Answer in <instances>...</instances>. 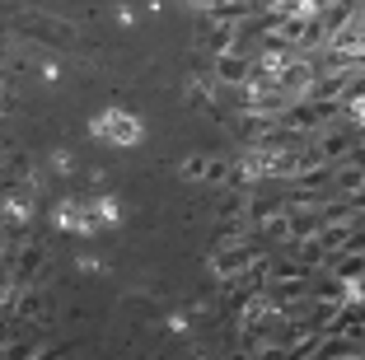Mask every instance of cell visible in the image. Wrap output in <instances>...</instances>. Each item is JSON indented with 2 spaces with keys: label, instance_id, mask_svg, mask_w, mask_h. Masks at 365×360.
I'll use <instances>...</instances> for the list:
<instances>
[{
  "label": "cell",
  "instance_id": "cell-1",
  "mask_svg": "<svg viewBox=\"0 0 365 360\" xmlns=\"http://www.w3.org/2000/svg\"><path fill=\"white\" fill-rule=\"evenodd\" d=\"M215 85L220 89H235V85H248V75H253V56L230 47V52H215Z\"/></svg>",
  "mask_w": 365,
  "mask_h": 360
},
{
  "label": "cell",
  "instance_id": "cell-2",
  "mask_svg": "<svg viewBox=\"0 0 365 360\" xmlns=\"http://www.w3.org/2000/svg\"><path fill=\"white\" fill-rule=\"evenodd\" d=\"M94 131L113 145H136L140 140V122L131 113H103V122H94Z\"/></svg>",
  "mask_w": 365,
  "mask_h": 360
},
{
  "label": "cell",
  "instance_id": "cell-3",
  "mask_svg": "<svg viewBox=\"0 0 365 360\" xmlns=\"http://www.w3.org/2000/svg\"><path fill=\"white\" fill-rule=\"evenodd\" d=\"M356 140H361V131H356V127H323L319 136H314V145H319L323 159H346Z\"/></svg>",
  "mask_w": 365,
  "mask_h": 360
},
{
  "label": "cell",
  "instance_id": "cell-4",
  "mask_svg": "<svg viewBox=\"0 0 365 360\" xmlns=\"http://www.w3.org/2000/svg\"><path fill=\"white\" fill-rule=\"evenodd\" d=\"M290 253L300 257L304 267H314V272H323V262H328V248H323L319 230H314V234H300V239H290Z\"/></svg>",
  "mask_w": 365,
  "mask_h": 360
},
{
  "label": "cell",
  "instance_id": "cell-5",
  "mask_svg": "<svg viewBox=\"0 0 365 360\" xmlns=\"http://www.w3.org/2000/svg\"><path fill=\"white\" fill-rule=\"evenodd\" d=\"M182 94L192 98V103H211V94H215V75H187Z\"/></svg>",
  "mask_w": 365,
  "mask_h": 360
},
{
  "label": "cell",
  "instance_id": "cell-6",
  "mask_svg": "<svg viewBox=\"0 0 365 360\" xmlns=\"http://www.w3.org/2000/svg\"><path fill=\"white\" fill-rule=\"evenodd\" d=\"M206 159H211V155H187L178 164V178L182 182H206Z\"/></svg>",
  "mask_w": 365,
  "mask_h": 360
},
{
  "label": "cell",
  "instance_id": "cell-7",
  "mask_svg": "<svg viewBox=\"0 0 365 360\" xmlns=\"http://www.w3.org/2000/svg\"><path fill=\"white\" fill-rule=\"evenodd\" d=\"M5 351H10V323L0 318V356H5Z\"/></svg>",
  "mask_w": 365,
  "mask_h": 360
},
{
  "label": "cell",
  "instance_id": "cell-8",
  "mask_svg": "<svg viewBox=\"0 0 365 360\" xmlns=\"http://www.w3.org/2000/svg\"><path fill=\"white\" fill-rule=\"evenodd\" d=\"M10 61V38H5V33H0V66Z\"/></svg>",
  "mask_w": 365,
  "mask_h": 360
}]
</instances>
